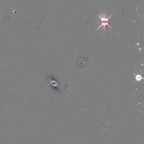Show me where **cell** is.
<instances>
[{
	"instance_id": "7a4b0ae2",
	"label": "cell",
	"mask_w": 144,
	"mask_h": 144,
	"mask_svg": "<svg viewBox=\"0 0 144 144\" xmlns=\"http://www.w3.org/2000/svg\"><path fill=\"white\" fill-rule=\"evenodd\" d=\"M136 79L137 81H140L142 79V77L140 75H136Z\"/></svg>"
},
{
	"instance_id": "6da1fadb",
	"label": "cell",
	"mask_w": 144,
	"mask_h": 144,
	"mask_svg": "<svg viewBox=\"0 0 144 144\" xmlns=\"http://www.w3.org/2000/svg\"><path fill=\"white\" fill-rule=\"evenodd\" d=\"M114 13H112V14L110 17H107V16H106V14L105 13H101L100 15H98V16H99V17L100 19H101V21H100V22L101 23V25L99 27V28L97 29L95 32H96V31L98 30L100 28L102 27H103V29H104V30H105L106 26H109L110 28L112 29L111 26L109 24V23L110 22L109 19H110V18H111V17H112V15L114 14Z\"/></svg>"
}]
</instances>
